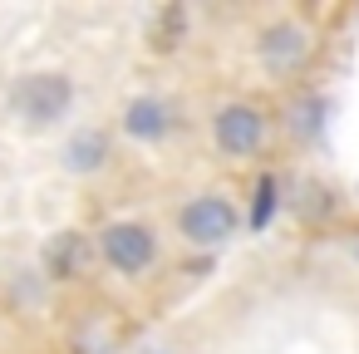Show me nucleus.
<instances>
[{
    "label": "nucleus",
    "instance_id": "obj_1",
    "mask_svg": "<svg viewBox=\"0 0 359 354\" xmlns=\"http://www.w3.org/2000/svg\"><path fill=\"white\" fill-rule=\"evenodd\" d=\"M69 109H74V79H69V74H60V69L20 74V79H15V89H11V114H15L25 128H35V133L55 128Z\"/></svg>",
    "mask_w": 359,
    "mask_h": 354
},
{
    "label": "nucleus",
    "instance_id": "obj_2",
    "mask_svg": "<svg viewBox=\"0 0 359 354\" xmlns=\"http://www.w3.org/2000/svg\"><path fill=\"white\" fill-rule=\"evenodd\" d=\"M177 231H182L187 246L212 251V246H226L241 231V212H236V202L226 192H202L177 212Z\"/></svg>",
    "mask_w": 359,
    "mask_h": 354
},
{
    "label": "nucleus",
    "instance_id": "obj_3",
    "mask_svg": "<svg viewBox=\"0 0 359 354\" xmlns=\"http://www.w3.org/2000/svg\"><path fill=\"white\" fill-rule=\"evenodd\" d=\"M266 133H271V123H266V109L261 104L231 99V104H222L212 114V143H217L222 158H236V163L241 158H256L266 148Z\"/></svg>",
    "mask_w": 359,
    "mask_h": 354
},
{
    "label": "nucleus",
    "instance_id": "obj_4",
    "mask_svg": "<svg viewBox=\"0 0 359 354\" xmlns=\"http://www.w3.org/2000/svg\"><path fill=\"white\" fill-rule=\"evenodd\" d=\"M99 256L118 275H143L158 261V231L148 222H109L99 231Z\"/></svg>",
    "mask_w": 359,
    "mask_h": 354
},
{
    "label": "nucleus",
    "instance_id": "obj_5",
    "mask_svg": "<svg viewBox=\"0 0 359 354\" xmlns=\"http://www.w3.org/2000/svg\"><path fill=\"white\" fill-rule=\"evenodd\" d=\"M256 60H261L271 74H295V69L310 60V35H305V25H295V20L266 25L261 40H256Z\"/></svg>",
    "mask_w": 359,
    "mask_h": 354
},
{
    "label": "nucleus",
    "instance_id": "obj_6",
    "mask_svg": "<svg viewBox=\"0 0 359 354\" xmlns=\"http://www.w3.org/2000/svg\"><path fill=\"white\" fill-rule=\"evenodd\" d=\"M123 133L133 138V143H163L168 133H172V109L158 99V94H138V99H128L123 104Z\"/></svg>",
    "mask_w": 359,
    "mask_h": 354
},
{
    "label": "nucleus",
    "instance_id": "obj_7",
    "mask_svg": "<svg viewBox=\"0 0 359 354\" xmlns=\"http://www.w3.org/2000/svg\"><path fill=\"white\" fill-rule=\"evenodd\" d=\"M109 163V133H99V128H79L69 143H65V168L69 172H99Z\"/></svg>",
    "mask_w": 359,
    "mask_h": 354
},
{
    "label": "nucleus",
    "instance_id": "obj_8",
    "mask_svg": "<svg viewBox=\"0 0 359 354\" xmlns=\"http://www.w3.org/2000/svg\"><path fill=\"white\" fill-rule=\"evenodd\" d=\"M45 266H50V275H55V280L79 275V271L89 266V241H84L79 231H60V236L50 241V251H45Z\"/></svg>",
    "mask_w": 359,
    "mask_h": 354
},
{
    "label": "nucleus",
    "instance_id": "obj_9",
    "mask_svg": "<svg viewBox=\"0 0 359 354\" xmlns=\"http://www.w3.org/2000/svg\"><path fill=\"white\" fill-rule=\"evenodd\" d=\"M271 212H276V177L266 172V177L256 182V212H251V231H261V226L271 222Z\"/></svg>",
    "mask_w": 359,
    "mask_h": 354
},
{
    "label": "nucleus",
    "instance_id": "obj_10",
    "mask_svg": "<svg viewBox=\"0 0 359 354\" xmlns=\"http://www.w3.org/2000/svg\"><path fill=\"white\" fill-rule=\"evenodd\" d=\"M354 197H359V187H354Z\"/></svg>",
    "mask_w": 359,
    "mask_h": 354
}]
</instances>
